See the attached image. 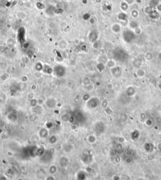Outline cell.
I'll use <instances>...</instances> for the list:
<instances>
[{
  "label": "cell",
  "mask_w": 161,
  "mask_h": 180,
  "mask_svg": "<svg viewBox=\"0 0 161 180\" xmlns=\"http://www.w3.org/2000/svg\"><path fill=\"white\" fill-rule=\"evenodd\" d=\"M131 15L133 16V18H137V16H138V12L137 10H133L131 12Z\"/></svg>",
  "instance_id": "cell-36"
},
{
  "label": "cell",
  "mask_w": 161,
  "mask_h": 180,
  "mask_svg": "<svg viewBox=\"0 0 161 180\" xmlns=\"http://www.w3.org/2000/svg\"><path fill=\"white\" fill-rule=\"evenodd\" d=\"M100 44L98 41L92 43V47H93L94 49H98L100 48Z\"/></svg>",
  "instance_id": "cell-31"
},
{
  "label": "cell",
  "mask_w": 161,
  "mask_h": 180,
  "mask_svg": "<svg viewBox=\"0 0 161 180\" xmlns=\"http://www.w3.org/2000/svg\"><path fill=\"white\" fill-rule=\"evenodd\" d=\"M96 128L98 131L100 132V133H102L105 130V125L102 122H99L96 125Z\"/></svg>",
  "instance_id": "cell-13"
},
{
  "label": "cell",
  "mask_w": 161,
  "mask_h": 180,
  "mask_svg": "<svg viewBox=\"0 0 161 180\" xmlns=\"http://www.w3.org/2000/svg\"><path fill=\"white\" fill-rule=\"evenodd\" d=\"M96 86H100L101 85V83L100 82H96Z\"/></svg>",
  "instance_id": "cell-42"
},
{
  "label": "cell",
  "mask_w": 161,
  "mask_h": 180,
  "mask_svg": "<svg viewBox=\"0 0 161 180\" xmlns=\"http://www.w3.org/2000/svg\"><path fill=\"white\" fill-rule=\"evenodd\" d=\"M91 97L89 94L86 93L82 96V100H83V101H84V102H87V101H88Z\"/></svg>",
  "instance_id": "cell-25"
},
{
  "label": "cell",
  "mask_w": 161,
  "mask_h": 180,
  "mask_svg": "<svg viewBox=\"0 0 161 180\" xmlns=\"http://www.w3.org/2000/svg\"><path fill=\"white\" fill-rule=\"evenodd\" d=\"M126 15H125V14H123V13H122V14H120L118 16V19L120 20H122V21H124V20H126Z\"/></svg>",
  "instance_id": "cell-29"
},
{
  "label": "cell",
  "mask_w": 161,
  "mask_h": 180,
  "mask_svg": "<svg viewBox=\"0 0 161 180\" xmlns=\"http://www.w3.org/2000/svg\"><path fill=\"white\" fill-rule=\"evenodd\" d=\"M105 67H106V65H104V63H99L98 64H97L96 65V68L97 69H98V71L101 72L105 69Z\"/></svg>",
  "instance_id": "cell-20"
},
{
  "label": "cell",
  "mask_w": 161,
  "mask_h": 180,
  "mask_svg": "<svg viewBox=\"0 0 161 180\" xmlns=\"http://www.w3.org/2000/svg\"><path fill=\"white\" fill-rule=\"evenodd\" d=\"M68 46V43L65 40H62L59 43V47L61 49H65L67 48Z\"/></svg>",
  "instance_id": "cell-21"
},
{
  "label": "cell",
  "mask_w": 161,
  "mask_h": 180,
  "mask_svg": "<svg viewBox=\"0 0 161 180\" xmlns=\"http://www.w3.org/2000/svg\"><path fill=\"white\" fill-rule=\"evenodd\" d=\"M130 27L132 28L135 29V28L138 27V24L137 23V22H135V21H132V22H130Z\"/></svg>",
  "instance_id": "cell-27"
},
{
  "label": "cell",
  "mask_w": 161,
  "mask_h": 180,
  "mask_svg": "<svg viewBox=\"0 0 161 180\" xmlns=\"http://www.w3.org/2000/svg\"><path fill=\"white\" fill-rule=\"evenodd\" d=\"M53 74L57 78H62L66 74V67L60 65H57L53 68Z\"/></svg>",
  "instance_id": "cell-2"
},
{
  "label": "cell",
  "mask_w": 161,
  "mask_h": 180,
  "mask_svg": "<svg viewBox=\"0 0 161 180\" xmlns=\"http://www.w3.org/2000/svg\"><path fill=\"white\" fill-rule=\"evenodd\" d=\"M133 66L135 67H137V68H138L142 64V61L140 60L139 59H135V60L133 61Z\"/></svg>",
  "instance_id": "cell-24"
},
{
  "label": "cell",
  "mask_w": 161,
  "mask_h": 180,
  "mask_svg": "<svg viewBox=\"0 0 161 180\" xmlns=\"http://www.w3.org/2000/svg\"><path fill=\"white\" fill-rule=\"evenodd\" d=\"M134 30H135L134 33L135 34V35H139V34H141V32H142V30H141V29L139 28V27H137V28H135Z\"/></svg>",
  "instance_id": "cell-37"
},
{
  "label": "cell",
  "mask_w": 161,
  "mask_h": 180,
  "mask_svg": "<svg viewBox=\"0 0 161 180\" xmlns=\"http://www.w3.org/2000/svg\"><path fill=\"white\" fill-rule=\"evenodd\" d=\"M88 140H89V142L91 143H93L96 142V137H94V135H89V137H88Z\"/></svg>",
  "instance_id": "cell-30"
},
{
  "label": "cell",
  "mask_w": 161,
  "mask_h": 180,
  "mask_svg": "<svg viewBox=\"0 0 161 180\" xmlns=\"http://www.w3.org/2000/svg\"><path fill=\"white\" fill-rule=\"evenodd\" d=\"M135 34L134 32L131 30H125L123 32L122 36L124 41L126 43H130L133 41L135 38Z\"/></svg>",
  "instance_id": "cell-4"
},
{
  "label": "cell",
  "mask_w": 161,
  "mask_h": 180,
  "mask_svg": "<svg viewBox=\"0 0 161 180\" xmlns=\"http://www.w3.org/2000/svg\"><path fill=\"white\" fill-rule=\"evenodd\" d=\"M158 87H159V89H160V90H161V82H159V85H158Z\"/></svg>",
  "instance_id": "cell-43"
},
{
  "label": "cell",
  "mask_w": 161,
  "mask_h": 180,
  "mask_svg": "<svg viewBox=\"0 0 161 180\" xmlns=\"http://www.w3.org/2000/svg\"><path fill=\"white\" fill-rule=\"evenodd\" d=\"M145 124L147 126H150L152 125L153 122L150 119H147V120H145Z\"/></svg>",
  "instance_id": "cell-35"
},
{
  "label": "cell",
  "mask_w": 161,
  "mask_h": 180,
  "mask_svg": "<svg viewBox=\"0 0 161 180\" xmlns=\"http://www.w3.org/2000/svg\"><path fill=\"white\" fill-rule=\"evenodd\" d=\"M135 73L137 75V77L142 78V77H144L145 76V71L143 69H138Z\"/></svg>",
  "instance_id": "cell-19"
},
{
  "label": "cell",
  "mask_w": 161,
  "mask_h": 180,
  "mask_svg": "<svg viewBox=\"0 0 161 180\" xmlns=\"http://www.w3.org/2000/svg\"><path fill=\"white\" fill-rule=\"evenodd\" d=\"M45 105L48 109H53L57 105V101L55 98H48L45 102Z\"/></svg>",
  "instance_id": "cell-6"
},
{
  "label": "cell",
  "mask_w": 161,
  "mask_h": 180,
  "mask_svg": "<svg viewBox=\"0 0 161 180\" xmlns=\"http://www.w3.org/2000/svg\"><path fill=\"white\" fill-rule=\"evenodd\" d=\"M136 89L132 86L128 87L125 90V94L128 97H133V96H136Z\"/></svg>",
  "instance_id": "cell-7"
},
{
  "label": "cell",
  "mask_w": 161,
  "mask_h": 180,
  "mask_svg": "<svg viewBox=\"0 0 161 180\" xmlns=\"http://www.w3.org/2000/svg\"><path fill=\"white\" fill-rule=\"evenodd\" d=\"M101 106L103 109H105L108 106V101L106 99H104V100H102L101 102Z\"/></svg>",
  "instance_id": "cell-26"
},
{
  "label": "cell",
  "mask_w": 161,
  "mask_h": 180,
  "mask_svg": "<svg viewBox=\"0 0 161 180\" xmlns=\"http://www.w3.org/2000/svg\"><path fill=\"white\" fill-rule=\"evenodd\" d=\"M20 90V86L17 83H13L10 87V91L12 94H15Z\"/></svg>",
  "instance_id": "cell-10"
},
{
  "label": "cell",
  "mask_w": 161,
  "mask_h": 180,
  "mask_svg": "<svg viewBox=\"0 0 161 180\" xmlns=\"http://www.w3.org/2000/svg\"><path fill=\"white\" fill-rule=\"evenodd\" d=\"M157 149L159 151H161V143H159V144L157 145Z\"/></svg>",
  "instance_id": "cell-40"
},
{
  "label": "cell",
  "mask_w": 161,
  "mask_h": 180,
  "mask_svg": "<svg viewBox=\"0 0 161 180\" xmlns=\"http://www.w3.org/2000/svg\"><path fill=\"white\" fill-rule=\"evenodd\" d=\"M38 104V100H37V99L33 98V99L30 100V105L32 108H34V107H35Z\"/></svg>",
  "instance_id": "cell-22"
},
{
  "label": "cell",
  "mask_w": 161,
  "mask_h": 180,
  "mask_svg": "<svg viewBox=\"0 0 161 180\" xmlns=\"http://www.w3.org/2000/svg\"><path fill=\"white\" fill-rule=\"evenodd\" d=\"M113 59L116 61H119L121 63L125 62L128 58V55L126 51L123 48L120 47H116L112 52Z\"/></svg>",
  "instance_id": "cell-1"
},
{
  "label": "cell",
  "mask_w": 161,
  "mask_h": 180,
  "mask_svg": "<svg viewBox=\"0 0 161 180\" xmlns=\"http://www.w3.org/2000/svg\"><path fill=\"white\" fill-rule=\"evenodd\" d=\"M132 161H133V159H132V157L126 156V157L125 158V162H126V164H131V163L132 162Z\"/></svg>",
  "instance_id": "cell-34"
},
{
  "label": "cell",
  "mask_w": 161,
  "mask_h": 180,
  "mask_svg": "<svg viewBox=\"0 0 161 180\" xmlns=\"http://www.w3.org/2000/svg\"><path fill=\"white\" fill-rule=\"evenodd\" d=\"M8 78H9V75L8 73H6L2 74L1 76V80H3V81H6Z\"/></svg>",
  "instance_id": "cell-32"
},
{
  "label": "cell",
  "mask_w": 161,
  "mask_h": 180,
  "mask_svg": "<svg viewBox=\"0 0 161 180\" xmlns=\"http://www.w3.org/2000/svg\"><path fill=\"white\" fill-rule=\"evenodd\" d=\"M132 153H133V152H132V151L131 150H127L125 152V155L127 157H132Z\"/></svg>",
  "instance_id": "cell-38"
},
{
  "label": "cell",
  "mask_w": 161,
  "mask_h": 180,
  "mask_svg": "<svg viewBox=\"0 0 161 180\" xmlns=\"http://www.w3.org/2000/svg\"><path fill=\"white\" fill-rule=\"evenodd\" d=\"M106 66L110 69L114 68L116 66V61L115 59H109V60L107 61Z\"/></svg>",
  "instance_id": "cell-15"
},
{
  "label": "cell",
  "mask_w": 161,
  "mask_h": 180,
  "mask_svg": "<svg viewBox=\"0 0 161 180\" xmlns=\"http://www.w3.org/2000/svg\"><path fill=\"white\" fill-rule=\"evenodd\" d=\"M35 69H36L37 71H42V70L43 71V69H44V65H43L40 62L37 63L36 65H35Z\"/></svg>",
  "instance_id": "cell-23"
},
{
  "label": "cell",
  "mask_w": 161,
  "mask_h": 180,
  "mask_svg": "<svg viewBox=\"0 0 161 180\" xmlns=\"http://www.w3.org/2000/svg\"><path fill=\"white\" fill-rule=\"evenodd\" d=\"M144 149L146 152L150 153V152H152L153 151H154V145H153L152 143L146 142V143H145V144H144Z\"/></svg>",
  "instance_id": "cell-9"
},
{
  "label": "cell",
  "mask_w": 161,
  "mask_h": 180,
  "mask_svg": "<svg viewBox=\"0 0 161 180\" xmlns=\"http://www.w3.org/2000/svg\"><path fill=\"white\" fill-rule=\"evenodd\" d=\"M48 131L46 129L42 128L40 131V137L41 138H46L47 137V135H48Z\"/></svg>",
  "instance_id": "cell-18"
},
{
  "label": "cell",
  "mask_w": 161,
  "mask_h": 180,
  "mask_svg": "<svg viewBox=\"0 0 161 180\" xmlns=\"http://www.w3.org/2000/svg\"><path fill=\"white\" fill-rule=\"evenodd\" d=\"M158 58H159V59L161 61V51L159 53V55H158Z\"/></svg>",
  "instance_id": "cell-41"
},
{
  "label": "cell",
  "mask_w": 161,
  "mask_h": 180,
  "mask_svg": "<svg viewBox=\"0 0 161 180\" xmlns=\"http://www.w3.org/2000/svg\"><path fill=\"white\" fill-rule=\"evenodd\" d=\"M32 111L36 114H40L44 111V109H43L42 106L38 104L34 108H32Z\"/></svg>",
  "instance_id": "cell-12"
},
{
  "label": "cell",
  "mask_w": 161,
  "mask_h": 180,
  "mask_svg": "<svg viewBox=\"0 0 161 180\" xmlns=\"http://www.w3.org/2000/svg\"><path fill=\"white\" fill-rule=\"evenodd\" d=\"M104 109L105 113L106 114H108V115H111V114L113 113V110H112L109 106H108L106 108H105V109Z\"/></svg>",
  "instance_id": "cell-28"
},
{
  "label": "cell",
  "mask_w": 161,
  "mask_h": 180,
  "mask_svg": "<svg viewBox=\"0 0 161 180\" xmlns=\"http://www.w3.org/2000/svg\"><path fill=\"white\" fill-rule=\"evenodd\" d=\"M101 100L96 97H91L89 100L86 102V107L89 109H94L98 108L100 105H101Z\"/></svg>",
  "instance_id": "cell-3"
},
{
  "label": "cell",
  "mask_w": 161,
  "mask_h": 180,
  "mask_svg": "<svg viewBox=\"0 0 161 180\" xmlns=\"http://www.w3.org/2000/svg\"><path fill=\"white\" fill-rule=\"evenodd\" d=\"M98 38V32L96 30H92L91 32L89 33V41L91 42H94L97 41Z\"/></svg>",
  "instance_id": "cell-8"
},
{
  "label": "cell",
  "mask_w": 161,
  "mask_h": 180,
  "mask_svg": "<svg viewBox=\"0 0 161 180\" xmlns=\"http://www.w3.org/2000/svg\"><path fill=\"white\" fill-rule=\"evenodd\" d=\"M140 131L138 130H135L132 131L130 133V137L131 139L133 141L135 140H137L138 139V138L140 137Z\"/></svg>",
  "instance_id": "cell-11"
},
{
  "label": "cell",
  "mask_w": 161,
  "mask_h": 180,
  "mask_svg": "<svg viewBox=\"0 0 161 180\" xmlns=\"http://www.w3.org/2000/svg\"><path fill=\"white\" fill-rule=\"evenodd\" d=\"M121 8L123 10V11H125L128 9V5L127 3L125 2H122V5H121Z\"/></svg>",
  "instance_id": "cell-33"
},
{
  "label": "cell",
  "mask_w": 161,
  "mask_h": 180,
  "mask_svg": "<svg viewBox=\"0 0 161 180\" xmlns=\"http://www.w3.org/2000/svg\"><path fill=\"white\" fill-rule=\"evenodd\" d=\"M136 180H146L145 178H140L137 179Z\"/></svg>",
  "instance_id": "cell-44"
},
{
  "label": "cell",
  "mask_w": 161,
  "mask_h": 180,
  "mask_svg": "<svg viewBox=\"0 0 161 180\" xmlns=\"http://www.w3.org/2000/svg\"><path fill=\"white\" fill-rule=\"evenodd\" d=\"M144 58L147 61H152L154 58V55H153L152 53L150 51H147L145 53V55H144Z\"/></svg>",
  "instance_id": "cell-17"
},
{
  "label": "cell",
  "mask_w": 161,
  "mask_h": 180,
  "mask_svg": "<svg viewBox=\"0 0 161 180\" xmlns=\"http://www.w3.org/2000/svg\"><path fill=\"white\" fill-rule=\"evenodd\" d=\"M81 83H82V85L84 86V87H86V86L91 85V78L88 77H84L82 79Z\"/></svg>",
  "instance_id": "cell-14"
},
{
  "label": "cell",
  "mask_w": 161,
  "mask_h": 180,
  "mask_svg": "<svg viewBox=\"0 0 161 180\" xmlns=\"http://www.w3.org/2000/svg\"><path fill=\"white\" fill-rule=\"evenodd\" d=\"M86 87V89H87V90H88V91H91V90L93 89V87H92V85H88L86 86V87Z\"/></svg>",
  "instance_id": "cell-39"
},
{
  "label": "cell",
  "mask_w": 161,
  "mask_h": 180,
  "mask_svg": "<svg viewBox=\"0 0 161 180\" xmlns=\"http://www.w3.org/2000/svg\"><path fill=\"white\" fill-rule=\"evenodd\" d=\"M111 29L115 33H119L121 31V26L118 24H115L112 25Z\"/></svg>",
  "instance_id": "cell-16"
},
{
  "label": "cell",
  "mask_w": 161,
  "mask_h": 180,
  "mask_svg": "<svg viewBox=\"0 0 161 180\" xmlns=\"http://www.w3.org/2000/svg\"><path fill=\"white\" fill-rule=\"evenodd\" d=\"M110 73L115 78H120L122 75V68L118 66L110 69Z\"/></svg>",
  "instance_id": "cell-5"
}]
</instances>
